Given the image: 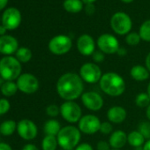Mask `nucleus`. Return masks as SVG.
Masks as SVG:
<instances>
[{
    "instance_id": "obj_26",
    "label": "nucleus",
    "mask_w": 150,
    "mask_h": 150,
    "mask_svg": "<svg viewBox=\"0 0 150 150\" xmlns=\"http://www.w3.org/2000/svg\"><path fill=\"white\" fill-rule=\"evenodd\" d=\"M16 58L21 63H28L32 58V51L30 49L27 47H21L18 49V50L15 53Z\"/></svg>"
},
{
    "instance_id": "obj_44",
    "label": "nucleus",
    "mask_w": 150,
    "mask_h": 150,
    "mask_svg": "<svg viewBox=\"0 0 150 150\" xmlns=\"http://www.w3.org/2000/svg\"><path fill=\"white\" fill-rule=\"evenodd\" d=\"M143 150H150V139H147L143 145Z\"/></svg>"
},
{
    "instance_id": "obj_14",
    "label": "nucleus",
    "mask_w": 150,
    "mask_h": 150,
    "mask_svg": "<svg viewBox=\"0 0 150 150\" xmlns=\"http://www.w3.org/2000/svg\"><path fill=\"white\" fill-rule=\"evenodd\" d=\"M81 101L83 105L92 111H98L103 106V99L102 96L94 91L83 93L81 96Z\"/></svg>"
},
{
    "instance_id": "obj_37",
    "label": "nucleus",
    "mask_w": 150,
    "mask_h": 150,
    "mask_svg": "<svg viewBox=\"0 0 150 150\" xmlns=\"http://www.w3.org/2000/svg\"><path fill=\"white\" fill-rule=\"evenodd\" d=\"M85 11H86V13L88 15L94 14V13L96 12V7H95L94 4H88V5H86Z\"/></svg>"
},
{
    "instance_id": "obj_34",
    "label": "nucleus",
    "mask_w": 150,
    "mask_h": 150,
    "mask_svg": "<svg viewBox=\"0 0 150 150\" xmlns=\"http://www.w3.org/2000/svg\"><path fill=\"white\" fill-rule=\"evenodd\" d=\"M92 57H93V60L96 63H102L104 60L105 56H104V53L103 52H102L101 50H97V51H95L93 53Z\"/></svg>"
},
{
    "instance_id": "obj_28",
    "label": "nucleus",
    "mask_w": 150,
    "mask_h": 150,
    "mask_svg": "<svg viewBox=\"0 0 150 150\" xmlns=\"http://www.w3.org/2000/svg\"><path fill=\"white\" fill-rule=\"evenodd\" d=\"M135 103L139 108H147L150 104V96L147 93H139L135 98Z\"/></svg>"
},
{
    "instance_id": "obj_27",
    "label": "nucleus",
    "mask_w": 150,
    "mask_h": 150,
    "mask_svg": "<svg viewBox=\"0 0 150 150\" xmlns=\"http://www.w3.org/2000/svg\"><path fill=\"white\" fill-rule=\"evenodd\" d=\"M139 35L141 40L145 42H150V20L142 23L139 30Z\"/></svg>"
},
{
    "instance_id": "obj_13",
    "label": "nucleus",
    "mask_w": 150,
    "mask_h": 150,
    "mask_svg": "<svg viewBox=\"0 0 150 150\" xmlns=\"http://www.w3.org/2000/svg\"><path fill=\"white\" fill-rule=\"evenodd\" d=\"M17 132L21 138L25 140L34 139L38 133L36 125L30 119H21L17 124Z\"/></svg>"
},
{
    "instance_id": "obj_49",
    "label": "nucleus",
    "mask_w": 150,
    "mask_h": 150,
    "mask_svg": "<svg viewBox=\"0 0 150 150\" xmlns=\"http://www.w3.org/2000/svg\"><path fill=\"white\" fill-rule=\"evenodd\" d=\"M134 150H143V146H139V147H135Z\"/></svg>"
},
{
    "instance_id": "obj_31",
    "label": "nucleus",
    "mask_w": 150,
    "mask_h": 150,
    "mask_svg": "<svg viewBox=\"0 0 150 150\" xmlns=\"http://www.w3.org/2000/svg\"><path fill=\"white\" fill-rule=\"evenodd\" d=\"M46 113L51 117H55L60 114V107L56 104H50L46 108Z\"/></svg>"
},
{
    "instance_id": "obj_20",
    "label": "nucleus",
    "mask_w": 150,
    "mask_h": 150,
    "mask_svg": "<svg viewBox=\"0 0 150 150\" xmlns=\"http://www.w3.org/2000/svg\"><path fill=\"white\" fill-rule=\"evenodd\" d=\"M83 4L81 0H64L63 6L67 13H78L82 11Z\"/></svg>"
},
{
    "instance_id": "obj_52",
    "label": "nucleus",
    "mask_w": 150,
    "mask_h": 150,
    "mask_svg": "<svg viewBox=\"0 0 150 150\" xmlns=\"http://www.w3.org/2000/svg\"><path fill=\"white\" fill-rule=\"evenodd\" d=\"M0 21H1V19H0Z\"/></svg>"
},
{
    "instance_id": "obj_45",
    "label": "nucleus",
    "mask_w": 150,
    "mask_h": 150,
    "mask_svg": "<svg viewBox=\"0 0 150 150\" xmlns=\"http://www.w3.org/2000/svg\"><path fill=\"white\" fill-rule=\"evenodd\" d=\"M146 117H147L148 121H150V104L148 105V107L146 110Z\"/></svg>"
},
{
    "instance_id": "obj_39",
    "label": "nucleus",
    "mask_w": 150,
    "mask_h": 150,
    "mask_svg": "<svg viewBox=\"0 0 150 150\" xmlns=\"http://www.w3.org/2000/svg\"><path fill=\"white\" fill-rule=\"evenodd\" d=\"M0 150H13L12 146L5 142H0Z\"/></svg>"
},
{
    "instance_id": "obj_36",
    "label": "nucleus",
    "mask_w": 150,
    "mask_h": 150,
    "mask_svg": "<svg viewBox=\"0 0 150 150\" xmlns=\"http://www.w3.org/2000/svg\"><path fill=\"white\" fill-rule=\"evenodd\" d=\"M74 150H93V147L88 143H81V144H79V146Z\"/></svg>"
},
{
    "instance_id": "obj_50",
    "label": "nucleus",
    "mask_w": 150,
    "mask_h": 150,
    "mask_svg": "<svg viewBox=\"0 0 150 150\" xmlns=\"http://www.w3.org/2000/svg\"><path fill=\"white\" fill-rule=\"evenodd\" d=\"M0 85H2V84H1V81H0Z\"/></svg>"
},
{
    "instance_id": "obj_33",
    "label": "nucleus",
    "mask_w": 150,
    "mask_h": 150,
    "mask_svg": "<svg viewBox=\"0 0 150 150\" xmlns=\"http://www.w3.org/2000/svg\"><path fill=\"white\" fill-rule=\"evenodd\" d=\"M112 125L110 124V122H102L101 123V126H100V132L103 134H110L112 132Z\"/></svg>"
},
{
    "instance_id": "obj_35",
    "label": "nucleus",
    "mask_w": 150,
    "mask_h": 150,
    "mask_svg": "<svg viewBox=\"0 0 150 150\" xmlns=\"http://www.w3.org/2000/svg\"><path fill=\"white\" fill-rule=\"evenodd\" d=\"M96 148H97V150H111L110 149L111 146H110V143L105 140L98 141V143L96 145Z\"/></svg>"
},
{
    "instance_id": "obj_23",
    "label": "nucleus",
    "mask_w": 150,
    "mask_h": 150,
    "mask_svg": "<svg viewBox=\"0 0 150 150\" xmlns=\"http://www.w3.org/2000/svg\"><path fill=\"white\" fill-rule=\"evenodd\" d=\"M17 130V123L14 120H6L0 125V133L4 136H11Z\"/></svg>"
},
{
    "instance_id": "obj_8",
    "label": "nucleus",
    "mask_w": 150,
    "mask_h": 150,
    "mask_svg": "<svg viewBox=\"0 0 150 150\" xmlns=\"http://www.w3.org/2000/svg\"><path fill=\"white\" fill-rule=\"evenodd\" d=\"M80 76L83 81L89 84H95L100 81L103 74L98 64L92 62H88L81 65L80 69Z\"/></svg>"
},
{
    "instance_id": "obj_2",
    "label": "nucleus",
    "mask_w": 150,
    "mask_h": 150,
    "mask_svg": "<svg viewBox=\"0 0 150 150\" xmlns=\"http://www.w3.org/2000/svg\"><path fill=\"white\" fill-rule=\"evenodd\" d=\"M99 83L102 91L110 96H119L125 90V81L117 72L109 71L103 74Z\"/></svg>"
},
{
    "instance_id": "obj_9",
    "label": "nucleus",
    "mask_w": 150,
    "mask_h": 150,
    "mask_svg": "<svg viewBox=\"0 0 150 150\" xmlns=\"http://www.w3.org/2000/svg\"><path fill=\"white\" fill-rule=\"evenodd\" d=\"M18 89L27 95L35 93L40 87L38 79L31 73H22L16 81Z\"/></svg>"
},
{
    "instance_id": "obj_11",
    "label": "nucleus",
    "mask_w": 150,
    "mask_h": 150,
    "mask_svg": "<svg viewBox=\"0 0 150 150\" xmlns=\"http://www.w3.org/2000/svg\"><path fill=\"white\" fill-rule=\"evenodd\" d=\"M100 119L95 115H86L83 116L79 121V130L88 135L96 133L100 131L101 126Z\"/></svg>"
},
{
    "instance_id": "obj_48",
    "label": "nucleus",
    "mask_w": 150,
    "mask_h": 150,
    "mask_svg": "<svg viewBox=\"0 0 150 150\" xmlns=\"http://www.w3.org/2000/svg\"><path fill=\"white\" fill-rule=\"evenodd\" d=\"M146 93H147V95L150 96V82H149V84H148V86H147V89H146Z\"/></svg>"
},
{
    "instance_id": "obj_25",
    "label": "nucleus",
    "mask_w": 150,
    "mask_h": 150,
    "mask_svg": "<svg viewBox=\"0 0 150 150\" xmlns=\"http://www.w3.org/2000/svg\"><path fill=\"white\" fill-rule=\"evenodd\" d=\"M58 145L57 139L56 136L45 135L42 141V150H56Z\"/></svg>"
},
{
    "instance_id": "obj_16",
    "label": "nucleus",
    "mask_w": 150,
    "mask_h": 150,
    "mask_svg": "<svg viewBox=\"0 0 150 150\" xmlns=\"http://www.w3.org/2000/svg\"><path fill=\"white\" fill-rule=\"evenodd\" d=\"M18 49L19 42L15 37L8 35L0 36V53L1 54L10 56L16 53Z\"/></svg>"
},
{
    "instance_id": "obj_42",
    "label": "nucleus",
    "mask_w": 150,
    "mask_h": 150,
    "mask_svg": "<svg viewBox=\"0 0 150 150\" xmlns=\"http://www.w3.org/2000/svg\"><path fill=\"white\" fill-rule=\"evenodd\" d=\"M8 3V0H0V11L3 10Z\"/></svg>"
},
{
    "instance_id": "obj_15",
    "label": "nucleus",
    "mask_w": 150,
    "mask_h": 150,
    "mask_svg": "<svg viewBox=\"0 0 150 150\" xmlns=\"http://www.w3.org/2000/svg\"><path fill=\"white\" fill-rule=\"evenodd\" d=\"M77 49L83 56H92L96 51V43L93 37L89 35H82L77 40Z\"/></svg>"
},
{
    "instance_id": "obj_19",
    "label": "nucleus",
    "mask_w": 150,
    "mask_h": 150,
    "mask_svg": "<svg viewBox=\"0 0 150 150\" xmlns=\"http://www.w3.org/2000/svg\"><path fill=\"white\" fill-rule=\"evenodd\" d=\"M149 71L146 69V67L140 65V64H136L132 67L130 71V75L131 77L137 81H145L148 79L149 77Z\"/></svg>"
},
{
    "instance_id": "obj_29",
    "label": "nucleus",
    "mask_w": 150,
    "mask_h": 150,
    "mask_svg": "<svg viewBox=\"0 0 150 150\" xmlns=\"http://www.w3.org/2000/svg\"><path fill=\"white\" fill-rule=\"evenodd\" d=\"M141 38L139 35V33H135V32H132L129 33L128 35H126L125 37V42L128 45L130 46H136L139 43Z\"/></svg>"
},
{
    "instance_id": "obj_24",
    "label": "nucleus",
    "mask_w": 150,
    "mask_h": 150,
    "mask_svg": "<svg viewBox=\"0 0 150 150\" xmlns=\"http://www.w3.org/2000/svg\"><path fill=\"white\" fill-rule=\"evenodd\" d=\"M0 89H1V93L7 97L14 96L19 90L17 84L14 81H6L1 85V88Z\"/></svg>"
},
{
    "instance_id": "obj_3",
    "label": "nucleus",
    "mask_w": 150,
    "mask_h": 150,
    "mask_svg": "<svg viewBox=\"0 0 150 150\" xmlns=\"http://www.w3.org/2000/svg\"><path fill=\"white\" fill-rule=\"evenodd\" d=\"M57 139L60 147L64 150H71L79 146L81 133L79 128L73 125H66L61 128Z\"/></svg>"
},
{
    "instance_id": "obj_17",
    "label": "nucleus",
    "mask_w": 150,
    "mask_h": 150,
    "mask_svg": "<svg viewBox=\"0 0 150 150\" xmlns=\"http://www.w3.org/2000/svg\"><path fill=\"white\" fill-rule=\"evenodd\" d=\"M126 110L121 106H112L108 110L107 117L110 122L114 124H121L126 118Z\"/></svg>"
},
{
    "instance_id": "obj_5",
    "label": "nucleus",
    "mask_w": 150,
    "mask_h": 150,
    "mask_svg": "<svg viewBox=\"0 0 150 150\" xmlns=\"http://www.w3.org/2000/svg\"><path fill=\"white\" fill-rule=\"evenodd\" d=\"M110 27L116 34L119 35H125L130 33L132 22L127 13L124 12H117L114 13L110 19Z\"/></svg>"
},
{
    "instance_id": "obj_7",
    "label": "nucleus",
    "mask_w": 150,
    "mask_h": 150,
    "mask_svg": "<svg viewBox=\"0 0 150 150\" xmlns=\"http://www.w3.org/2000/svg\"><path fill=\"white\" fill-rule=\"evenodd\" d=\"M72 47L71 39L64 35H58L54 36L49 42L50 51L57 56L64 55L68 53Z\"/></svg>"
},
{
    "instance_id": "obj_22",
    "label": "nucleus",
    "mask_w": 150,
    "mask_h": 150,
    "mask_svg": "<svg viewBox=\"0 0 150 150\" xmlns=\"http://www.w3.org/2000/svg\"><path fill=\"white\" fill-rule=\"evenodd\" d=\"M145 139H146L139 131H132L127 136V142L134 148L142 146L145 144Z\"/></svg>"
},
{
    "instance_id": "obj_30",
    "label": "nucleus",
    "mask_w": 150,
    "mask_h": 150,
    "mask_svg": "<svg viewBox=\"0 0 150 150\" xmlns=\"http://www.w3.org/2000/svg\"><path fill=\"white\" fill-rule=\"evenodd\" d=\"M139 132L146 139H150V121H143L139 125Z\"/></svg>"
},
{
    "instance_id": "obj_41",
    "label": "nucleus",
    "mask_w": 150,
    "mask_h": 150,
    "mask_svg": "<svg viewBox=\"0 0 150 150\" xmlns=\"http://www.w3.org/2000/svg\"><path fill=\"white\" fill-rule=\"evenodd\" d=\"M117 55L118 56H121V57H124V56H125L126 55V53H127V51H126V50L125 49V48H123V47H120L119 49H118V50H117Z\"/></svg>"
},
{
    "instance_id": "obj_32",
    "label": "nucleus",
    "mask_w": 150,
    "mask_h": 150,
    "mask_svg": "<svg viewBox=\"0 0 150 150\" xmlns=\"http://www.w3.org/2000/svg\"><path fill=\"white\" fill-rule=\"evenodd\" d=\"M10 108H11V104L8 100H6L5 98L0 99V116L8 112Z\"/></svg>"
},
{
    "instance_id": "obj_10",
    "label": "nucleus",
    "mask_w": 150,
    "mask_h": 150,
    "mask_svg": "<svg viewBox=\"0 0 150 150\" xmlns=\"http://www.w3.org/2000/svg\"><path fill=\"white\" fill-rule=\"evenodd\" d=\"M97 46L104 54L117 53L120 48L118 40L110 34H103L97 39Z\"/></svg>"
},
{
    "instance_id": "obj_4",
    "label": "nucleus",
    "mask_w": 150,
    "mask_h": 150,
    "mask_svg": "<svg viewBox=\"0 0 150 150\" xmlns=\"http://www.w3.org/2000/svg\"><path fill=\"white\" fill-rule=\"evenodd\" d=\"M21 62L12 56H6L0 60V77L6 81H13L21 75Z\"/></svg>"
},
{
    "instance_id": "obj_12",
    "label": "nucleus",
    "mask_w": 150,
    "mask_h": 150,
    "mask_svg": "<svg viewBox=\"0 0 150 150\" xmlns=\"http://www.w3.org/2000/svg\"><path fill=\"white\" fill-rule=\"evenodd\" d=\"M2 25L7 30H14L21 25V12L14 7L8 8L5 11L1 18Z\"/></svg>"
},
{
    "instance_id": "obj_47",
    "label": "nucleus",
    "mask_w": 150,
    "mask_h": 150,
    "mask_svg": "<svg viewBox=\"0 0 150 150\" xmlns=\"http://www.w3.org/2000/svg\"><path fill=\"white\" fill-rule=\"evenodd\" d=\"M122 2H124V3H127V4H129V3H132V2H133L134 0H121Z\"/></svg>"
},
{
    "instance_id": "obj_51",
    "label": "nucleus",
    "mask_w": 150,
    "mask_h": 150,
    "mask_svg": "<svg viewBox=\"0 0 150 150\" xmlns=\"http://www.w3.org/2000/svg\"><path fill=\"white\" fill-rule=\"evenodd\" d=\"M113 150H118V149H113Z\"/></svg>"
},
{
    "instance_id": "obj_1",
    "label": "nucleus",
    "mask_w": 150,
    "mask_h": 150,
    "mask_svg": "<svg viewBox=\"0 0 150 150\" xmlns=\"http://www.w3.org/2000/svg\"><path fill=\"white\" fill-rule=\"evenodd\" d=\"M84 83L81 76L74 72L63 74L57 82V92L65 101H74L82 96Z\"/></svg>"
},
{
    "instance_id": "obj_53",
    "label": "nucleus",
    "mask_w": 150,
    "mask_h": 150,
    "mask_svg": "<svg viewBox=\"0 0 150 150\" xmlns=\"http://www.w3.org/2000/svg\"><path fill=\"white\" fill-rule=\"evenodd\" d=\"M0 134H1V133H0Z\"/></svg>"
},
{
    "instance_id": "obj_40",
    "label": "nucleus",
    "mask_w": 150,
    "mask_h": 150,
    "mask_svg": "<svg viewBox=\"0 0 150 150\" xmlns=\"http://www.w3.org/2000/svg\"><path fill=\"white\" fill-rule=\"evenodd\" d=\"M145 63H146V69H147L148 71L150 72V52L146 55Z\"/></svg>"
},
{
    "instance_id": "obj_21",
    "label": "nucleus",
    "mask_w": 150,
    "mask_h": 150,
    "mask_svg": "<svg viewBox=\"0 0 150 150\" xmlns=\"http://www.w3.org/2000/svg\"><path fill=\"white\" fill-rule=\"evenodd\" d=\"M61 128L60 123L56 119H50L43 125V131L46 135H52L56 137L59 133Z\"/></svg>"
},
{
    "instance_id": "obj_6",
    "label": "nucleus",
    "mask_w": 150,
    "mask_h": 150,
    "mask_svg": "<svg viewBox=\"0 0 150 150\" xmlns=\"http://www.w3.org/2000/svg\"><path fill=\"white\" fill-rule=\"evenodd\" d=\"M60 114L68 123H77L82 117V110L78 103L73 101H65L60 106Z\"/></svg>"
},
{
    "instance_id": "obj_46",
    "label": "nucleus",
    "mask_w": 150,
    "mask_h": 150,
    "mask_svg": "<svg viewBox=\"0 0 150 150\" xmlns=\"http://www.w3.org/2000/svg\"><path fill=\"white\" fill-rule=\"evenodd\" d=\"M81 1L84 3V4H86V5H88V4H94L96 0H81Z\"/></svg>"
},
{
    "instance_id": "obj_43",
    "label": "nucleus",
    "mask_w": 150,
    "mask_h": 150,
    "mask_svg": "<svg viewBox=\"0 0 150 150\" xmlns=\"http://www.w3.org/2000/svg\"><path fill=\"white\" fill-rule=\"evenodd\" d=\"M7 29L3 26L1 25L0 26V36H3V35H6V33Z\"/></svg>"
},
{
    "instance_id": "obj_38",
    "label": "nucleus",
    "mask_w": 150,
    "mask_h": 150,
    "mask_svg": "<svg viewBox=\"0 0 150 150\" xmlns=\"http://www.w3.org/2000/svg\"><path fill=\"white\" fill-rule=\"evenodd\" d=\"M22 150H39V149H38V147L35 145L31 144V143H28V144H26L23 146Z\"/></svg>"
},
{
    "instance_id": "obj_18",
    "label": "nucleus",
    "mask_w": 150,
    "mask_h": 150,
    "mask_svg": "<svg viewBox=\"0 0 150 150\" xmlns=\"http://www.w3.org/2000/svg\"><path fill=\"white\" fill-rule=\"evenodd\" d=\"M127 134L121 130L113 132L109 139V143L113 149H120L127 143Z\"/></svg>"
}]
</instances>
